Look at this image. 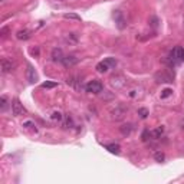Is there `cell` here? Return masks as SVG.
Returning a JSON list of instances; mask_svg holds the SVG:
<instances>
[{
    "instance_id": "obj_28",
    "label": "cell",
    "mask_w": 184,
    "mask_h": 184,
    "mask_svg": "<svg viewBox=\"0 0 184 184\" xmlns=\"http://www.w3.org/2000/svg\"><path fill=\"white\" fill-rule=\"evenodd\" d=\"M7 32H9V27H3V29L0 30V35H2V38H6V36H7Z\"/></svg>"
},
{
    "instance_id": "obj_4",
    "label": "cell",
    "mask_w": 184,
    "mask_h": 184,
    "mask_svg": "<svg viewBox=\"0 0 184 184\" xmlns=\"http://www.w3.org/2000/svg\"><path fill=\"white\" fill-rule=\"evenodd\" d=\"M25 112H26V109L20 104L19 99H13V102H12V114L15 116H19V115H23Z\"/></svg>"
},
{
    "instance_id": "obj_8",
    "label": "cell",
    "mask_w": 184,
    "mask_h": 184,
    "mask_svg": "<svg viewBox=\"0 0 184 184\" xmlns=\"http://www.w3.org/2000/svg\"><path fill=\"white\" fill-rule=\"evenodd\" d=\"M65 58L64 52H62V49L60 48H55L52 50V60L53 62H62Z\"/></svg>"
},
{
    "instance_id": "obj_21",
    "label": "cell",
    "mask_w": 184,
    "mask_h": 184,
    "mask_svg": "<svg viewBox=\"0 0 184 184\" xmlns=\"http://www.w3.org/2000/svg\"><path fill=\"white\" fill-rule=\"evenodd\" d=\"M154 158H155V161L163 163L165 160V155H164V153H161V151H157V153L154 154Z\"/></svg>"
},
{
    "instance_id": "obj_6",
    "label": "cell",
    "mask_w": 184,
    "mask_h": 184,
    "mask_svg": "<svg viewBox=\"0 0 184 184\" xmlns=\"http://www.w3.org/2000/svg\"><path fill=\"white\" fill-rule=\"evenodd\" d=\"M114 19H115L116 26L120 27V29H124V27L127 26V22H125L124 16H122V13H121L120 10H116L115 13H114Z\"/></svg>"
},
{
    "instance_id": "obj_29",
    "label": "cell",
    "mask_w": 184,
    "mask_h": 184,
    "mask_svg": "<svg viewBox=\"0 0 184 184\" xmlns=\"http://www.w3.org/2000/svg\"><path fill=\"white\" fill-rule=\"evenodd\" d=\"M148 135H151V132L148 131V130H145L143 134V141H147V139H148Z\"/></svg>"
},
{
    "instance_id": "obj_13",
    "label": "cell",
    "mask_w": 184,
    "mask_h": 184,
    "mask_svg": "<svg viewBox=\"0 0 184 184\" xmlns=\"http://www.w3.org/2000/svg\"><path fill=\"white\" fill-rule=\"evenodd\" d=\"M106 147V150L109 151V153H112V154H120L121 153V147L118 145V144H108Z\"/></svg>"
},
{
    "instance_id": "obj_20",
    "label": "cell",
    "mask_w": 184,
    "mask_h": 184,
    "mask_svg": "<svg viewBox=\"0 0 184 184\" xmlns=\"http://www.w3.org/2000/svg\"><path fill=\"white\" fill-rule=\"evenodd\" d=\"M58 87V83L56 82H43L42 83V88H43V89H52V88H56Z\"/></svg>"
},
{
    "instance_id": "obj_27",
    "label": "cell",
    "mask_w": 184,
    "mask_h": 184,
    "mask_svg": "<svg viewBox=\"0 0 184 184\" xmlns=\"http://www.w3.org/2000/svg\"><path fill=\"white\" fill-rule=\"evenodd\" d=\"M23 127H26V128H30V130H35V131H36V128H35L33 122H30V121H26V122H23Z\"/></svg>"
},
{
    "instance_id": "obj_22",
    "label": "cell",
    "mask_w": 184,
    "mask_h": 184,
    "mask_svg": "<svg viewBox=\"0 0 184 184\" xmlns=\"http://www.w3.org/2000/svg\"><path fill=\"white\" fill-rule=\"evenodd\" d=\"M148 109L147 108H139L138 109V115H139V118H143V120H145L147 116H148Z\"/></svg>"
},
{
    "instance_id": "obj_10",
    "label": "cell",
    "mask_w": 184,
    "mask_h": 184,
    "mask_svg": "<svg viewBox=\"0 0 184 184\" xmlns=\"http://www.w3.org/2000/svg\"><path fill=\"white\" fill-rule=\"evenodd\" d=\"M111 85H112L114 88H116V89H120V88H122L125 85V79L122 78V76H114V78L111 79Z\"/></svg>"
},
{
    "instance_id": "obj_24",
    "label": "cell",
    "mask_w": 184,
    "mask_h": 184,
    "mask_svg": "<svg viewBox=\"0 0 184 184\" xmlns=\"http://www.w3.org/2000/svg\"><path fill=\"white\" fill-rule=\"evenodd\" d=\"M73 127V121H72L71 116H66V122H65V128H72Z\"/></svg>"
},
{
    "instance_id": "obj_19",
    "label": "cell",
    "mask_w": 184,
    "mask_h": 184,
    "mask_svg": "<svg viewBox=\"0 0 184 184\" xmlns=\"http://www.w3.org/2000/svg\"><path fill=\"white\" fill-rule=\"evenodd\" d=\"M50 118H52L53 121H62L64 120V115H62V112H59V111H55V112H52Z\"/></svg>"
},
{
    "instance_id": "obj_23",
    "label": "cell",
    "mask_w": 184,
    "mask_h": 184,
    "mask_svg": "<svg viewBox=\"0 0 184 184\" xmlns=\"http://www.w3.org/2000/svg\"><path fill=\"white\" fill-rule=\"evenodd\" d=\"M105 62L109 65V66H112V68H115V66H116V60L114 59V58H106Z\"/></svg>"
},
{
    "instance_id": "obj_17",
    "label": "cell",
    "mask_w": 184,
    "mask_h": 184,
    "mask_svg": "<svg viewBox=\"0 0 184 184\" xmlns=\"http://www.w3.org/2000/svg\"><path fill=\"white\" fill-rule=\"evenodd\" d=\"M163 132H164V128H163V127H158L157 130L151 131V135L154 137V138H160V137L163 135Z\"/></svg>"
},
{
    "instance_id": "obj_2",
    "label": "cell",
    "mask_w": 184,
    "mask_h": 184,
    "mask_svg": "<svg viewBox=\"0 0 184 184\" xmlns=\"http://www.w3.org/2000/svg\"><path fill=\"white\" fill-rule=\"evenodd\" d=\"M127 111H128V109L125 108V106H122V105L115 106V108L111 111V120H114V121H122L125 118V115H127Z\"/></svg>"
},
{
    "instance_id": "obj_30",
    "label": "cell",
    "mask_w": 184,
    "mask_h": 184,
    "mask_svg": "<svg viewBox=\"0 0 184 184\" xmlns=\"http://www.w3.org/2000/svg\"><path fill=\"white\" fill-rule=\"evenodd\" d=\"M183 130H184V124H183Z\"/></svg>"
},
{
    "instance_id": "obj_1",
    "label": "cell",
    "mask_w": 184,
    "mask_h": 184,
    "mask_svg": "<svg viewBox=\"0 0 184 184\" xmlns=\"http://www.w3.org/2000/svg\"><path fill=\"white\" fill-rule=\"evenodd\" d=\"M154 79L158 83H170V82H173L174 75H171V73L167 71H158L154 75Z\"/></svg>"
},
{
    "instance_id": "obj_14",
    "label": "cell",
    "mask_w": 184,
    "mask_h": 184,
    "mask_svg": "<svg viewBox=\"0 0 184 184\" xmlns=\"http://www.w3.org/2000/svg\"><path fill=\"white\" fill-rule=\"evenodd\" d=\"M66 82H68L69 85H72L73 88H76V89H81V85H79L81 81H78V76H69Z\"/></svg>"
},
{
    "instance_id": "obj_9",
    "label": "cell",
    "mask_w": 184,
    "mask_h": 184,
    "mask_svg": "<svg viewBox=\"0 0 184 184\" xmlns=\"http://www.w3.org/2000/svg\"><path fill=\"white\" fill-rule=\"evenodd\" d=\"M13 68H15V64H13L12 60H9V59H2V72L7 73V72L13 71Z\"/></svg>"
},
{
    "instance_id": "obj_7",
    "label": "cell",
    "mask_w": 184,
    "mask_h": 184,
    "mask_svg": "<svg viewBox=\"0 0 184 184\" xmlns=\"http://www.w3.org/2000/svg\"><path fill=\"white\" fill-rule=\"evenodd\" d=\"M79 62V59L76 56H73V55H68V56H65L64 60H62V64H64V66H66V68H71V66H75L76 64Z\"/></svg>"
},
{
    "instance_id": "obj_12",
    "label": "cell",
    "mask_w": 184,
    "mask_h": 184,
    "mask_svg": "<svg viewBox=\"0 0 184 184\" xmlns=\"http://www.w3.org/2000/svg\"><path fill=\"white\" fill-rule=\"evenodd\" d=\"M16 38L19 39V40H27V39L30 38V30H27V29L19 30V32L16 33Z\"/></svg>"
},
{
    "instance_id": "obj_25",
    "label": "cell",
    "mask_w": 184,
    "mask_h": 184,
    "mask_svg": "<svg viewBox=\"0 0 184 184\" xmlns=\"http://www.w3.org/2000/svg\"><path fill=\"white\" fill-rule=\"evenodd\" d=\"M6 105H7V98L2 97V98H0V108L4 109V108H6Z\"/></svg>"
},
{
    "instance_id": "obj_3",
    "label": "cell",
    "mask_w": 184,
    "mask_h": 184,
    "mask_svg": "<svg viewBox=\"0 0 184 184\" xmlns=\"http://www.w3.org/2000/svg\"><path fill=\"white\" fill-rule=\"evenodd\" d=\"M102 83L98 81V79H94V81H91V82L87 83V87H85V89H87V92H89V94H99V92H102Z\"/></svg>"
},
{
    "instance_id": "obj_5",
    "label": "cell",
    "mask_w": 184,
    "mask_h": 184,
    "mask_svg": "<svg viewBox=\"0 0 184 184\" xmlns=\"http://www.w3.org/2000/svg\"><path fill=\"white\" fill-rule=\"evenodd\" d=\"M26 79L29 81L30 83H36L38 82V73H36V71L33 69V66H27L26 69Z\"/></svg>"
},
{
    "instance_id": "obj_15",
    "label": "cell",
    "mask_w": 184,
    "mask_h": 184,
    "mask_svg": "<svg viewBox=\"0 0 184 184\" xmlns=\"http://www.w3.org/2000/svg\"><path fill=\"white\" fill-rule=\"evenodd\" d=\"M108 69H109V65L106 64L105 60H104V62H99V64L97 65V71H98V72H101V73H105Z\"/></svg>"
},
{
    "instance_id": "obj_16",
    "label": "cell",
    "mask_w": 184,
    "mask_h": 184,
    "mask_svg": "<svg viewBox=\"0 0 184 184\" xmlns=\"http://www.w3.org/2000/svg\"><path fill=\"white\" fill-rule=\"evenodd\" d=\"M64 17H65V19H69V20H76V22H81V16L75 15V13H65Z\"/></svg>"
},
{
    "instance_id": "obj_11",
    "label": "cell",
    "mask_w": 184,
    "mask_h": 184,
    "mask_svg": "<svg viewBox=\"0 0 184 184\" xmlns=\"http://www.w3.org/2000/svg\"><path fill=\"white\" fill-rule=\"evenodd\" d=\"M132 130H134V125H132V124H124V125H121V127H120V132L124 137L130 135V134L132 132Z\"/></svg>"
},
{
    "instance_id": "obj_18",
    "label": "cell",
    "mask_w": 184,
    "mask_h": 184,
    "mask_svg": "<svg viewBox=\"0 0 184 184\" xmlns=\"http://www.w3.org/2000/svg\"><path fill=\"white\" fill-rule=\"evenodd\" d=\"M177 59L180 60V62H184V49L180 48V46H177Z\"/></svg>"
},
{
    "instance_id": "obj_26",
    "label": "cell",
    "mask_w": 184,
    "mask_h": 184,
    "mask_svg": "<svg viewBox=\"0 0 184 184\" xmlns=\"http://www.w3.org/2000/svg\"><path fill=\"white\" fill-rule=\"evenodd\" d=\"M171 94H173V91H171V89H168V88H167V89H164V91H163L161 98H168Z\"/></svg>"
}]
</instances>
